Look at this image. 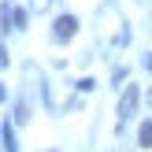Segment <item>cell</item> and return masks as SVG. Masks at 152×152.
I'll use <instances>...</instances> for the list:
<instances>
[{
  "label": "cell",
  "instance_id": "7a4b0ae2",
  "mask_svg": "<svg viewBox=\"0 0 152 152\" xmlns=\"http://www.w3.org/2000/svg\"><path fill=\"white\" fill-rule=\"evenodd\" d=\"M137 100H141V89H137V86H130V89L123 93V100H119V126L130 123V115L137 111Z\"/></svg>",
  "mask_w": 152,
  "mask_h": 152
},
{
  "label": "cell",
  "instance_id": "8fae6325",
  "mask_svg": "<svg viewBox=\"0 0 152 152\" xmlns=\"http://www.w3.org/2000/svg\"><path fill=\"white\" fill-rule=\"evenodd\" d=\"M145 67H148V71H152V56H148V59H145Z\"/></svg>",
  "mask_w": 152,
  "mask_h": 152
},
{
  "label": "cell",
  "instance_id": "6da1fadb",
  "mask_svg": "<svg viewBox=\"0 0 152 152\" xmlns=\"http://www.w3.org/2000/svg\"><path fill=\"white\" fill-rule=\"evenodd\" d=\"M100 37L111 45H123L126 41V30H123V15L115 11V7H104L100 11Z\"/></svg>",
  "mask_w": 152,
  "mask_h": 152
},
{
  "label": "cell",
  "instance_id": "277c9868",
  "mask_svg": "<svg viewBox=\"0 0 152 152\" xmlns=\"http://www.w3.org/2000/svg\"><path fill=\"white\" fill-rule=\"evenodd\" d=\"M137 145H141V148H152V119H145V123H141V130H137Z\"/></svg>",
  "mask_w": 152,
  "mask_h": 152
},
{
  "label": "cell",
  "instance_id": "ba28073f",
  "mask_svg": "<svg viewBox=\"0 0 152 152\" xmlns=\"http://www.w3.org/2000/svg\"><path fill=\"white\" fill-rule=\"evenodd\" d=\"M30 4H34V7H37V11H45V7H48V4H52V0H30Z\"/></svg>",
  "mask_w": 152,
  "mask_h": 152
},
{
  "label": "cell",
  "instance_id": "30bf717a",
  "mask_svg": "<svg viewBox=\"0 0 152 152\" xmlns=\"http://www.w3.org/2000/svg\"><path fill=\"white\" fill-rule=\"evenodd\" d=\"M0 100H7V89H4V82H0Z\"/></svg>",
  "mask_w": 152,
  "mask_h": 152
},
{
  "label": "cell",
  "instance_id": "8992f818",
  "mask_svg": "<svg viewBox=\"0 0 152 152\" xmlns=\"http://www.w3.org/2000/svg\"><path fill=\"white\" fill-rule=\"evenodd\" d=\"M4 152H19V141H15L11 126H4Z\"/></svg>",
  "mask_w": 152,
  "mask_h": 152
},
{
  "label": "cell",
  "instance_id": "3957f363",
  "mask_svg": "<svg viewBox=\"0 0 152 152\" xmlns=\"http://www.w3.org/2000/svg\"><path fill=\"white\" fill-rule=\"evenodd\" d=\"M74 34H78V19H74V15H59V19H56V26H52V37L63 45V41H71Z\"/></svg>",
  "mask_w": 152,
  "mask_h": 152
},
{
  "label": "cell",
  "instance_id": "5b68a950",
  "mask_svg": "<svg viewBox=\"0 0 152 152\" xmlns=\"http://www.w3.org/2000/svg\"><path fill=\"white\" fill-rule=\"evenodd\" d=\"M11 30H26V11L22 7H11Z\"/></svg>",
  "mask_w": 152,
  "mask_h": 152
},
{
  "label": "cell",
  "instance_id": "52a82bcc",
  "mask_svg": "<svg viewBox=\"0 0 152 152\" xmlns=\"http://www.w3.org/2000/svg\"><path fill=\"white\" fill-rule=\"evenodd\" d=\"M26 119H30V115H26V104L19 100V104H15V123H26Z\"/></svg>",
  "mask_w": 152,
  "mask_h": 152
},
{
  "label": "cell",
  "instance_id": "9c48e42d",
  "mask_svg": "<svg viewBox=\"0 0 152 152\" xmlns=\"http://www.w3.org/2000/svg\"><path fill=\"white\" fill-rule=\"evenodd\" d=\"M0 67H7V48L0 45Z\"/></svg>",
  "mask_w": 152,
  "mask_h": 152
}]
</instances>
